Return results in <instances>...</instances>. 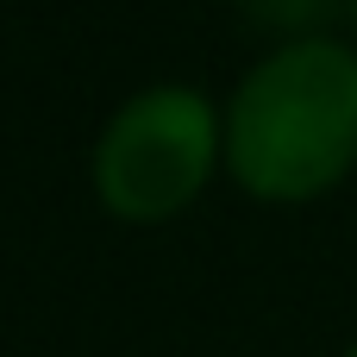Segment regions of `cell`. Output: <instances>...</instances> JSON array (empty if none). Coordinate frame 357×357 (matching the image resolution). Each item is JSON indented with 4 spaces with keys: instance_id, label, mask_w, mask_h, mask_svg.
I'll return each instance as SVG.
<instances>
[{
    "instance_id": "277c9868",
    "label": "cell",
    "mask_w": 357,
    "mask_h": 357,
    "mask_svg": "<svg viewBox=\"0 0 357 357\" xmlns=\"http://www.w3.org/2000/svg\"><path fill=\"white\" fill-rule=\"evenodd\" d=\"M345 357H357V345H351V351H345Z\"/></svg>"
},
{
    "instance_id": "7a4b0ae2",
    "label": "cell",
    "mask_w": 357,
    "mask_h": 357,
    "mask_svg": "<svg viewBox=\"0 0 357 357\" xmlns=\"http://www.w3.org/2000/svg\"><path fill=\"white\" fill-rule=\"evenodd\" d=\"M220 169H226V107L182 82H157L119 100L88 157L94 201L126 226L182 220Z\"/></svg>"
},
{
    "instance_id": "6da1fadb",
    "label": "cell",
    "mask_w": 357,
    "mask_h": 357,
    "mask_svg": "<svg viewBox=\"0 0 357 357\" xmlns=\"http://www.w3.org/2000/svg\"><path fill=\"white\" fill-rule=\"evenodd\" d=\"M220 107L226 176L264 207L320 201L357 169V44L345 38H282Z\"/></svg>"
},
{
    "instance_id": "3957f363",
    "label": "cell",
    "mask_w": 357,
    "mask_h": 357,
    "mask_svg": "<svg viewBox=\"0 0 357 357\" xmlns=\"http://www.w3.org/2000/svg\"><path fill=\"white\" fill-rule=\"evenodd\" d=\"M351 44H357V0H351Z\"/></svg>"
}]
</instances>
